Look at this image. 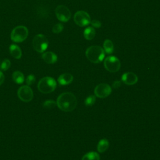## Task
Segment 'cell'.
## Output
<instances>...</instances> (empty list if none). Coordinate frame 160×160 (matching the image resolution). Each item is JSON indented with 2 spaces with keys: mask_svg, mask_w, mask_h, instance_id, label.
I'll return each mask as SVG.
<instances>
[{
  "mask_svg": "<svg viewBox=\"0 0 160 160\" xmlns=\"http://www.w3.org/2000/svg\"><path fill=\"white\" fill-rule=\"evenodd\" d=\"M78 101L75 95L71 92H65L61 94L56 101V105L64 112L73 111L77 106Z\"/></svg>",
  "mask_w": 160,
  "mask_h": 160,
  "instance_id": "1",
  "label": "cell"
},
{
  "mask_svg": "<svg viewBox=\"0 0 160 160\" xmlns=\"http://www.w3.org/2000/svg\"><path fill=\"white\" fill-rule=\"evenodd\" d=\"M86 56L90 62L95 64L99 63L103 60L105 52L104 49L99 46H91L86 49Z\"/></svg>",
  "mask_w": 160,
  "mask_h": 160,
  "instance_id": "2",
  "label": "cell"
},
{
  "mask_svg": "<svg viewBox=\"0 0 160 160\" xmlns=\"http://www.w3.org/2000/svg\"><path fill=\"white\" fill-rule=\"evenodd\" d=\"M56 88V82L51 77L42 78L38 82V88L40 92L44 94L50 93L54 91Z\"/></svg>",
  "mask_w": 160,
  "mask_h": 160,
  "instance_id": "3",
  "label": "cell"
},
{
  "mask_svg": "<svg viewBox=\"0 0 160 160\" xmlns=\"http://www.w3.org/2000/svg\"><path fill=\"white\" fill-rule=\"evenodd\" d=\"M28 36V28L24 26H18L11 31V39L14 42H21L27 38Z\"/></svg>",
  "mask_w": 160,
  "mask_h": 160,
  "instance_id": "4",
  "label": "cell"
},
{
  "mask_svg": "<svg viewBox=\"0 0 160 160\" xmlns=\"http://www.w3.org/2000/svg\"><path fill=\"white\" fill-rule=\"evenodd\" d=\"M49 42L47 38L42 34L36 35L32 40V46L35 51L38 52H43L48 47Z\"/></svg>",
  "mask_w": 160,
  "mask_h": 160,
  "instance_id": "5",
  "label": "cell"
},
{
  "mask_svg": "<svg viewBox=\"0 0 160 160\" xmlns=\"http://www.w3.org/2000/svg\"><path fill=\"white\" fill-rule=\"evenodd\" d=\"M104 66L106 69L109 72H116L119 70L121 62L119 59L116 56H109L104 59Z\"/></svg>",
  "mask_w": 160,
  "mask_h": 160,
  "instance_id": "6",
  "label": "cell"
},
{
  "mask_svg": "<svg viewBox=\"0 0 160 160\" xmlns=\"http://www.w3.org/2000/svg\"><path fill=\"white\" fill-rule=\"evenodd\" d=\"M74 21L79 26L84 27L89 25L91 20L87 12L84 11H78L74 14Z\"/></svg>",
  "mask_w": 160,
  "mask_h": 160,
  "instance_id": "7",
  "label": "cell"
},
{
  "mask_svg": "<svg viewBox=\"0 0 160 160\" xmlns=\"http://www.w3.org/2000/svg\"><path fill=\"white\" fill-rule=\"evenodd\" d=\"M55 14L58 19L61 22H68L71 16L70 10L64 5H59L55 9Z\"/></svg>",
  "mask_w": 160,
  "mask_h": 160,
  "instance_id": "8",
  "label": "cell"
},
{
  "mask_svg": "<svg viewBox=\"0 0 160 160\" xmlns=\"http://www.w3.org/2000/svg\"><path fill=\"white\" fill-rule=\"evenodd\" d=\"M112 91L111 87L106 83H100L94 89L95 96L99 98H106L110 95Z\"/></svg>",
  "mask_w": 160,
  "mask_h": 160,
  "instance_id": "9",
  "label": "cell"
},
{
  "mask_svg": "<svg viewBox=\"0 0 160 160\" xmlns=\"http://www.w3.org/2000/svg\"><path fill=\"white\" fill-rule=\"evenodd\" d=\"M18 96L19 98L26 102H29L33 98V92L29 86H22L20 87L18 91Z\"/></svg>",
  "mask_w": 160,
  "mask_h": 160,
  "instance_id": "10",
  "label": "cell"
},
{
  "mask_svg": "<svg viewBox=\"0 0 160 160\" xmlns=\"http://www.w3.org/2000/svg\"><path fill=\"white\" fill-rule=\"evenodd\" d=\"M121 80L124 84L131 86L135 84L138 82V78L134 72H126L122 75Z\"/></svg>",
  "mask_w": 160,
  "mask_h": 160,
  "instance_id": "11",
  "label": "cell"
},
{
  "mask_svg": "<svg viewBox=\"0 0 160 160\" xmlns=\"http://www.w3.org/2000/svg\"><path fill=\"white\" fill-rule=\"evenodd\" d=\"M72 81H73V76L71 74L68 73V72L61 74L58 79V81L59 84L62 86L69 84L70 83L72 82Z\"/></svg>",
  "mask_w": 160,
  "mask_h": 160,
  "instance_id": "12",
  "label": "cell"
},
{
  "mask_svg": "<svg viewBox=\"0 0 160 160\" xmlns=\"http://www.w3.org/2000/svg\"><path fill=\"white\" fill-rule=\"evenodd\" d=\"M42 59L48 64H54L57 61L58 57L56 54L51 51L45 52L42 55Z\"/></svg>",
  "mask_w": 160,
  "mask_h": 160,
  "instance_id": "13",
  "label": "cell"
},
{
  "mask_svg": "<svg viewBox=\"0 0 160 160\" xmlns=\"http://www.w3.org/2000/svg\"><path fill=\"white\" fill-rule=\"evenodd\" d=\"M9 52L11 56L15 59H20L22 56L21 48L16 44H11L9 46Z\"/></svg>",
  "mask_w": 160,
  "mask_h": 160,
  "instance_id": "14",
  "label": "cell"
},
{
  "mask_svg": "<svg viewBox=\"0 0 160 160\" xmlns=\"http://www.w3.org/2000/svg\"><path fill=\"white\" fill-rule=\"evenodd\" d=\"M83 35L86 39L91 40L94 38L96 35V31L92 27H88L84 29Z\"/></svg>",
  "mask_w": 160,
  "mask_h": 160,
  "instance_id": "15",
  "label": "cell"
},
{
  "mask_svg": "<svg viewBox=\"0 0 160 160\" xmlns=\"http://www.w3.org/2000/svg\"><path fill=\"white\" fill-rule=\"evenodd\" d=\"M109 148V141L106 139H101L97 146V149L99 152H105Z\"/></svg>",
  "mask_w": 160,
  "mask_h": 160,
  "instance_id": "16",
  "label": "cell"
},
{
  "mask_svg": "<svg viewBox=\"0 0 160 160\" xmlns=\"http://www.w3.org/2000/svg\"><path fill=\"white\" fill-rule=\"evenodd\" d=\"M12 79H13L14 82L18 84H22L24 81V74L21 71H14L12 73Z\"/></svg>",
  "mask_w": 160,
  "mask_h": 160,
  "instance_id": "17",
  "label": "cell"
},
{
  "mask_svg": "<svg viewBox=\"0 0 160 160\" xmlns=\"http://www.w3.org/2000/svg\"><path fill=\"white\" fill-rule=\"evenodd\" d=\"M103 48L104 52L107 54H111L114 51V45L110 39H105L103 43Z\"/></svg>",
  "mask_w": 160,
  "mask_h": 160,
  "instance_id": "18",
  "label": "cell"
},
{
  "mask_svg": "<svg viewBox=\"0 0 160 160\" xmlns=\"http://www.w3.org/2000/svg\"><path fill=\"white\" fill-rule=\"evenodd\" d=\"M81 160H100V158L96 152L91 151L84 154Z\"/></svg>",
  "mask_w": 160,
  "mask_h": 160,
  "instance_id": "19",
  "label": "cell"
},
{
  "mask_svg": "<svg viewBox=\"0 0 160 160\" xmlns=\"http://www.w3.org/2000/svg\"><path fill=\"white\" fill-rule=\"evenodd\" d=\"M96 96L94 95H90L89 96H88L86 99H85V105L86 106H92L95 102H96Z\"/></svg>",
  "mask_w": 160,
  "mask_h": 160,
  "instance_id": "20",
  "label": "cell"
},
{
  "mask_svg": "<svg viewBox=\"0 0 160 160\" xmlns=\"http://www.w3.org/2000/svg\"><path fill=\"white\" fill-rule=\"evenodd\" d=\"M11 66V62L8 59H5L1 64L0 68L2 71H7Z\"/></svg>",
  "mask_w": 160,
  "mask_h": 160,
  "instance_id": "21",
  "label": "cell"
},
{
  "mask_svg": "<svg viewBox=\"0 0 160 160\" xmlns=\"http://www.w3.org/2000/svg\"><path fill=\"white\" fill-rule=\"evenodd\" d=\"M56 105V102L52 100H47L43 103V107L46 109H52Z\"/></svg>",
  "mask_w": 160,
  "mask_h": 160,
  "instance_id": "22",
  "label": "cell"
},
{
  "mask_svg": "<svg viewBox=\"0 0 160 160\" xmlns=\"http://www.w3.org/2000/svg\"><path fill=\"white\" fill-rule=\"evenodd\" d=\"M64 29V26L61 23H57L52 27V32L55 34H58L61 32Z\"/></svg>",
  "mask_w": 160,
  "mask_h": 160,
  "instance_id": "23",
  "label": "cell"
},
{
  "mask_svg": "<svg viewBox=\"0 0 160 160\" xmlns=\"http://www.w3.org/2000/svg\"><path fill=\"white\" fill-rule=\"evenodd\" d=\"M35 81H36V78L33 74H30V75L28 76V77L26 78V84H28V86L32 85L35 82Z\"/></svg>",
  "mask_w": 160,
  "mask_h": 160,
  "instance_id": "24",
  "label": "cell"
},
{
  "mask_svg": "<svg viewBox=\"0 0 160 160\" xmlns=\"http://www.w3.org/2000/svg\"><path fill=\"white\" fill-rule=\"evenodd\" d=\"M90 24L92 25V27L94 28H99L101 26V22L97 19H93L92 21H91Z\"/></svg>",
  "mask_w": 160,
  "mask_h": 160,
  "instance_id": "25",
  "label": "cell"
},
{
  "mask_svg": "<svg viewBox=\"0 0 160 160\" xmlns=\"http://www.w3.org/2000/svg\"><path fill=\"white\" fill-rule=\"evenodd\" d=\"M121 82L120 81H115L112 83V88H114V89L119 88L121 86Z\"/></svg>",
  "mask_w": 160,
  "mask_h": 160,
  "instance_id": "26",
  "label": "cell"
},
{
  "mask_svg": "<svg viewBox=\"0 0 160 160\" xmlns=\"http://www.w3.org/2000/svg\"><path fill=\"white\" fill-rule=\"evenodd\" d=\"M4 81V74L0 71V86L3 83Z\"/></svg>",
  "mask_w": 160,
  "mask_h": 160,
  "instance_id": "27",
  "label": "cell"
}]
</instances>
